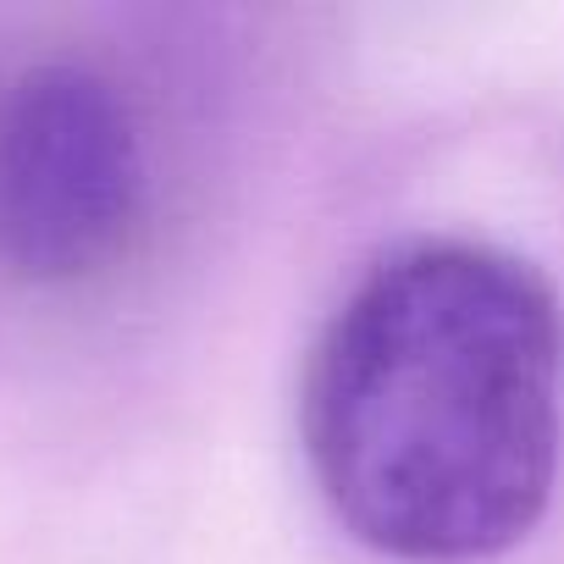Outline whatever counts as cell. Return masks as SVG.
I'll return each instance as SVG.
<instances>
[{
    "label": "cell",
    "instance_id": "2",
    "mask_svg": "<svg viewBox=\"0 0 564 564\" xmlns=\"http://www.w3.org/2000/svg\"><path fill=\"white\" fill-rule=\"evenodd\" d=\"M133 117L73 62L34 67L0 100V260L29 282L100 271L139 210Z\"/></svg>",
    "mask_w": 564,
    "mask_h": 564
},
{
    "label": "cell",
    "instance_id": "1",
    "mask_svg": "<svg viewBox=\"0 0 564 564\" xmlns=\"http://www.w3.org/2000/svg\"><path fill=\"white\" fill-rule=\"evenodd\" d=\"M305 454L333 514L404 564H481L547 514L564 454L553 282L476 238L382 254L305 366Z\"/></svg>",
    "mask_w": 564,
    "mask_h": 564
}]
</instances>
